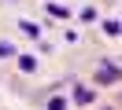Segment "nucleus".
Instances as JSON below:
<instances>
[{
  "label": "nucleus",
  "mask_w": 122,
  "mask_h": 110,
  "mask_svg": "<svg viewBox=\"0 0 122 110\" xmlns=\"http://www.w3.org/2000/svg\"><path fill=\"white\" fill-rule=\"evenodd\" d=\"M45 11L52 15V18H70V11H67V7H59V4H45Z\"/></svg>",
  "instance_id": "2"
},
{
  "label": "nucleus",
  "mask_w": 122,
  "mask_h": 110,
  "mask_svg": "<svg viewBox=\"0 0 122 110\" xmlns=\"http://www.w3.org/2000/svg\"><path fill=\"white\" fill-rule=\"evenodd\" d=\"M92 81H96V84H115V81H118V66L115 62H100L96 73H92Z\"/></svg>",
  "instance_id": "1"
},
{
  "label": "nucleus",
  "mask_w": 122,
  "mask_h": 110,
  "mask_svg": "<svg viewBox=\"0 0 122 110\" xmlns=\"http://www.w3.org/2000/svg\"><path fill=\"white\" fill-rule=\"evenodd\" d=\"M45 110H67V99H63V95H52V99L45 103Z\"/></svg>",
  "instance_id": "3"
},
{
  "label": "nucleus",
  "mask_w": 122,
  "mask_h": 110,
  "mask_svg": "<svg viewBox=\"0 0 122 110\" xmlns=\"http://www.w3.org/2000/svg\"><path fill=\"white\" fill-rule=\"evenodd\" d=\"M74 95H78V103H92V92H89V88H78Z\"/></svg>",
  "instance_id": "7"
},
{
  "label": "nucleus",
  "mask_w": 122,
  "mask_h": 110,
  "mask_svg": "<svg viewBox=\"0 0 122 110\" xmlns=\"http://www.w3.org/2000/svg\"><path fill=\"white\" fill-rule=\"evenodd\" d=\"M0 59H15V44H8V40H0Z\"/></svg>",
  "instance_id": "4"
},
{
  "label": "nucleus",
  "mask_w": 122,
  "mask_h": 110,
  "mask_svg": "<svg viewBox=\"0 0 122 110\" xmlns=\"http://www.w3.org/2000/svg\"><path fill=\"white\" fill-rule=\"evenodd\" d=\"M78 18H81V22H96V18H100V15H96V7H85V11H81V15H78Z\"/></svg>",
  "instance_id": "6"
},
{
  "label": "nucleus",
  "mask_w": 122,
  "mask_h": 110,
  "mask_svg": "<svg viewBox=\"0 0 122 110\" xmlns=\"http://www.w3.org/2000/svg\"><path fill=\"white\" fill-rule=\"evenodd\" d=\"M19 66H22L26 73H33V70H37V59H30V55H22V59H19Z\"/></svg>",
  "instance_id": "5"
}]
</instances>
